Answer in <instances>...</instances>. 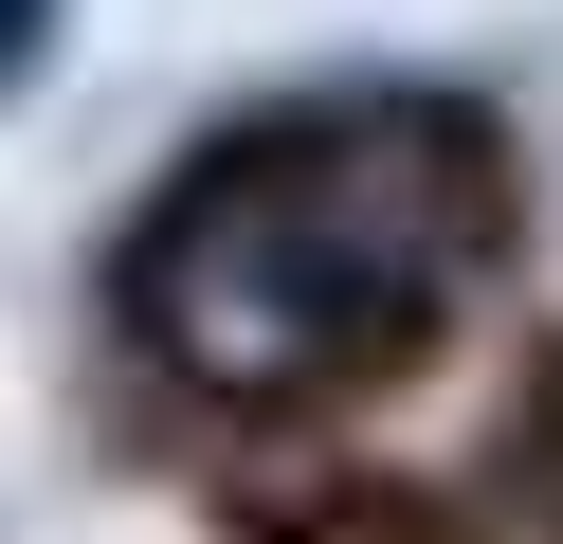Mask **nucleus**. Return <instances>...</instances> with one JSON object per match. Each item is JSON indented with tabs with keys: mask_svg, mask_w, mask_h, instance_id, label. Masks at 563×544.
<instances>
[{
	"mask_svg": "<svg viewBox=\"0 0 563 544\" xmlns=\"http://www.w3.org/2000/svg\"><path fill=\"white\" fill-rule=\"evenodd\" d=\"M509 254V164L473 109L437 91H328L273 127L200 145L128 236V326L146 363H183L236 418L382 381L400 345H437L473 309V273Z\"/></svg>",
	"mask_w": 563,
	"mask_h": 544,
	"instance_id": "1",
	"label": "nucleus"
},
{
	"mask_svg": "<svg viewBox=\"0 0 563 544\" xmlns=\"http://www.w3.org/2000/svg\"><path fill=\"white\" fill-rule=\"evenodd\" d=\"M37 19H55V0H0V73H19V55H37Z\"/></svg>",
	"mask_w": 563,
	"mask_h": 544,
	"instance_id": "2",
	"label": "nucleus"
}]
</instances>
